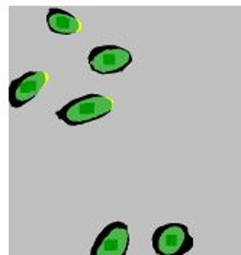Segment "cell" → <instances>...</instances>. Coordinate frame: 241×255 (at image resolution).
<instances>
[{"label":"cell","instance_id":"6","mask_svg":"<svg viewBox=\"0 0 241 255\" xmlns=\"http://www.w3.org/2000/svg\"><path fill=\"white\" fill-rule=\"evenodd\" d=\"M47 25L52 33L58 35H73L80 31L81 25L79 19L67 10L51 7L47 13Z\"/></svg>","mask_w":241,"mask_h":255},{"label":"cell","instance_id":"4","mask_svg":"<svg viewBox=\"0 0 241 255\" xmlns=\"http://www.w3.org/2000/svg\"><path fill=\"white\" fill-rule=\"evenodd\" d=\"M129 248V231L124 222L108 223L99 234L89 255H127Z\"/></svg>","mask_w":241,"mask_h":255},{"label":"cell","instance_id":"2","mask_svg":"<svg viewBox=\"0 0 241 255\" xmlns=\"http://www.w3.org/2000/svg\"><path fill=\"white\" fill-rule=\"evenodd\" d=\"M151 245L157 255H186L192 251L195 239L185 223L170 222L154 231Z\"/></svg>","mask_w":241,"mask_h":255},{"label":"cell","instance_id":"1","mask_svg":"<svg viewBox=\"0 0 241 255\" xmlns=\"http://www.w3.org/2000/svg\"><path fill=\"white\" fill-rule=\"evenodd\" d=\"M112 97L90 93L70 100L61 109L55 112V116L68 127H80L105 118L108 113L112 112Z\"/></svg>","mask_w":241,"mask_h":255},{"label":"cell","instance_id":"5","mask_svg":"<svg viewBox=\"0 0 241 255\" xmlns=\"http://www.w3.org/2000/svg\"><path fill=\"white\" fill-rule=\"evenodd\" d=\"M49 76L44 71H28L23 76L12 80L9 86V103L13 109H19L29 103L41 89L48 83Z\"/></svg>","mask_w":241,"mask_h":255},{"label":"cell","instance_id":"3","mask_svg":"<svg viewBox=\"0 0 241 255\" xmlns=\"http://www.w3.org/2000/svg\"><path fill=\"white\" fill-rule=\"evenodd\" d=\"M87 63L96 74L122 73L132 63V55L127 48L118 45H100L89 52Z\"/></svg>","mask_w":241,"mask_h":255}]
</instances>
